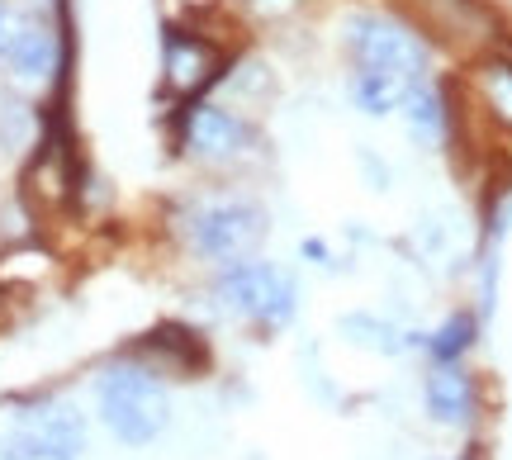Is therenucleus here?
I'll return each mask as SVG.
<instances>
[{
	"label": "nucleus",
	"instance_id": "8",
	"mask_svg": "<svg viewBox=\"0 0 512 460\" xmlns=\"http://www.w3.org/2000/svg\"><path fill=\"white\" fill-rule=\"evenodd\" d=\"M162 72H166V91L176 95L181 105H195V100L223 76V53L209 43V38L190 34V29H166Z\"/></svg>",
	"mask_w": 512,
	"mask_h": 460
},
{
	"label": "nucleus",
	"instance_id": "5",
	"mask_svg": "<svg viewBox=\"0 0 512 460\" xmlns=\"http://www.w3.org/2000/svg\"><path fill=\"white\" fill-rule=\"evenodd\" d=\"M57 29L29 5L0 0V76H10L19 86H38L57 72Z\"/></svg>",
	"mask_w": 512,
	"mask_h": 460
},
{
	"label": "nucleus",
	"instance_id": "6",
	"mask_svg": "<svg viewBox=\"0 0 512 460\" xmlns=\"http://www.w3.org/2000/svg\"><path fill=\"white\" fill-rule=\"evenodd\" d=\"M256 143V129L242 119L233 105L219 100H195L181 110V148L204 166H228L242 162Z\"/></svg>",
	"mask_w": 512,
	"mask_h": 460
},
{
	"label": "nucleus",
	"instance_id": "3",
	"mask_svg": "<svg viewBox=\"0 0 512 460\" xmlns=\"http://www.w3.org/2000/svg\"><path fill=\"white\" fill-rule=\"evenodd\" d=\"M342 43L351 53V72H370L380 81H394L399 91H413L418 81H427V43L399 15L356 10L342 24Z\"/></svg>",
	"mask_w": 512,
	"mask_h": 460
},
{
	"label": "nucleus",
	"instance_id": "13",
	"mask_svg": "<svg viewBox=\"0 0 512 460\" xmlns=\"http://www.w3.org/2000/svg\"><path fill=\"white\" fill-rule=\"evenodd\" d=\"M342 332H351V342H361V347L370 351H403V337L389 323H380V318H366V313H351V318H342Z\"/></svg>",
	"mask_w": 512,
	"mask_h": 460
},
{
	"label": "nucleus",
	"instance_id": "15",
	"mask_svg": "<svg viewBox=\"0 0 512 460\" xmlns=\"http://www.w3.org/2000/svg\"><path fill=\"white\" fill-rule=\"evenodd\" d=\"M0 460H19V456H15V446H5V442H0Z\"/></svg>",
	"mask_w": 512,
	"mask_h": 460
},
{
	"label": "nucleus",
	"instance_id": "7",
	"mask_svg": "<svg viewBox=\"0 0 512 460\" xmlns=\"http://www.w3.org/2000/svg\"><path fill=\"white\" fill-rule=\"evenodd\" d=\"M15 451H53V456H81L86 451V418L67 399H29L15 413Z\"/></svg>",
	"mask_w": 512,
	"mask_h": 460
},
{
	"label": "nucleus",
	"instance_id": "2",
	"mask_svg": "<svg viewBox=\"0 0 512 460\" xmlns=\"http://www.w3.org/2000/svg\"><path fill=\"white\" fill-rule=\"evenodd\" d=\"M95 404H100V423L124 446L157 442L171 423V394L157 380V370L143 366V361H114V366L100 370Z\"/></svg>",
	"mask_w": 512,
	"mask_h": 460
},
{
	"label": "nucleus",
	"instance_id": "9",
	"mask_svg": "<svg viewBox=\"0 0 512 460\" xmlns=\"http://www.w3.org/2000/svg\"><path fill=\"white\" fill-rule=\"evenodd\" d=\"M422 399H427V413H432V423H441V427H470V423H475L479 394H475V380H470V370L460 366V361H441V366L427 375V385H422Z\"/></svg>",
	"mask_w": 512,
	"mask_h": 460
},
{
	"label": "nucleus",
	"instance_id": "10",
	"mask_svg": "<svg viewBox=\"0 0 512 460\" xmlns=\"http://www.w3.org/2000/svg\"><path fill=\"white\" fill-rule=\"evenodd\" d=\"M403 114V129H408V138L418 143V148H441L446 143V133H451V110H446V95L432 86V81H418L413 91H408V100L399 105Z\"/></svg>",
	"mask_w": 512,
	"mask_h": 460
},
{
	"label": "nucleus",
	"instance_id": "14",
	"mask_svg": "<svg viewBox=\"0 0 512 460\" xmlns=\"http://www.w3.org/2000/svg\"><path fill=\"white\" fill-rule=\"evenodd\" d=\"M304 257L318 261V266H328V247H323L318 238H309V242H304Z\"/></svg>",
	"mask_w": 512,
	"mask_h": 460
},
{
	"label": "nucleus",
	"instance_id": "12",
	"mask_svg": "<svg viewBox=\"0 0 512 460\" xmlns=\"http://www.w3.org/2000/svg\"><path fill=\"white\" fill-rule=\"evenodd\" d=\"M479 91H484V105L494 110L498 124L512 129V62H503V57L484 62L479 67Z\"/></svg>",
	"mask_w": 512,
	"mask_h": 460
},
{
	"label": "nucleus",
	"instance_id": "11",
	"mask_svg": "<svg viewBox=\"0 0 512 460\" xmlns=\"http://www.w3.org/2000/svg\"><path fill=\"white\" fill-rule=\"evenodd\" d=\"M475 337H479V323L470 318V313H451L446 323H441L432 337H422V347L432 351V361H460L465 351L475 347Z\"/></svg>",
	"mask_w": 512,
	"mask_h": 460
},
{
	"label": "nucleus",
	"instance_id": "1",
	"mask_svg": "<svg viewBox=\"0 0 512 460\" xmlns=\"http://www.w3.org/2000/svg\"><path fill=\"white\" fill-rule=\"evenodd\" d=\"M271 233L266 209L252 195H200L181 209V238L209 266H233L256 257V247Z\"/></svg>",
	"mask_w": 512,
	"mask_h": 460
},
{
	"label": "nucleus",
	"instance_id": "4",
	"mask_svg": "<svg viewBox=\"0 0 512 460\" xmlns=\"http://www.w3.org/2000/svg\"><path fill=\"white\" fill-rule=\"evenodd\" d=\"M214 295L228 313H238L256 328H285L294 313H299V285L290 271H280L275 261H233L219 271Z\"/></svg>",
	"mask_w": 512,
	"mask_h": 460
}]
</instances>
